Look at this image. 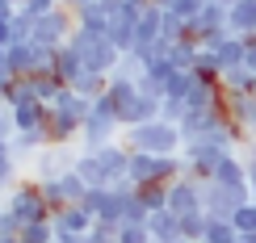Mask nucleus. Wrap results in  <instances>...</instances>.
Returning <instances> with one entry per match:
<instances>
[{"mask_svg":"<svg viewBox=\"0 0 256 243\" xmlns=\"http://www.w3.org/2000/svg\"><path fill=\"white\" fill-rule=\"evenodd\" d=\"M72 34H76V13L68 4L34 17V25H30V42H38V46H63Z\"/></svg>","mask_w":256,"mask_h":243,"instance_id":"4","label":"nucleus"},{"mask_svg":"<svg viewBox=\"0 0 256 243\" xmlns=\"http://www.w3.org/2000/svg\"><path fill=\"white\" fill-rule=\"evenodd\" d=\"M17 71H13V59H8V46H0V84H13Z\"/></svg>","mask_w":256,"mask_h":243,"instance_id":"40","label":"nucleus"},{"mask_svg":"<svg viewBox=\"0 0 256 243\" xmlns=\"http://www.w3.org/2000/svg\"><path fill=\"white\" fill-rule=\"evenodd\" d=\"M8 59H13L17 80H21V76H34V71H38V50H34V42H13V46H8Z\"/></svg>","mask_w":256,"mask_h":243,"instance_id":"20","label":"nucleus"},{"mask_svg":"<svg viewBox=\"0 0 256 243\" xmlns=\"http://www.w3.org/2000/svg\"><path fill=\"white\" fill-rule=\"evenodd\" d=\"M4 210L17 218V227H34V223H50V214L55 210L46 206V197H42L38 181H21L4 193Z\"/></svg>","mask_w":256,"mask_h":243,"instance_id":"3","label":"nucleus"},{"mask_svg":"<svg viewBox=\"0 0 256 243\" xmlns=\"http://www.w3.org/2000/svg\"><path fill=\"white\" fill-rule=\"evenodd\" d=\"M240 243H256V231H252V235H240Z\"/></svg>","mask_w":256,"mask_h":243,"instance_id":"44","label":"nucleus"},{"mask_svg":"<svg viewBox=\"0 0 256 243\" xmlns=\"http://www.w3.org/2000/svg\"><path fill=\"white\" fill-rule=\"evenodd\" d=\"M80 71H84V59L68 46V42H63V46H59V55H55V76H59L63 84H72V80L80 76Z\"/></svg>","mask_w":256,"mask_h":243,"instance_id":"23","label":"nucleus"},{"mask_svg":"<svg viewBox=\"0 0 256 243\" xmlns=\"http://www.w3.org/2000/svg\"><path fill=\"white\" fill-rule=\"evenodd\" d=\"M252 84H256V71H248V67L222 71V92H231V97H252Z\"/></svg>","mask_w":256,"mask_h":243,"instance_id":"21","label":"nucleus"},{"mask_svg":"<svg viewBox=\"0 0 256 243\" xmlns=\"http://www.w3.org/2000/svg\"><path fill=\"white\" fill-rule=\"evenodd\" d=\"M68 88H76V92H80V97H88V101H97V97H101V92H105V88H110V76H97V71H88V67H84V71H80V76H76V80H72V84H68Z\"/></svg>","mask_w":256,"mask_h":243,"instance_id":"24","label":"nucleus"},{"mask_svg":"<svg viewBox=\"0 0 256 243\" xmlns=\"http://www.w3.org/2000/svg\"><path fill=\"white\" fill-rule=\"evenodd\" d=\"M147 231H152L156 243H176L180 239V214H172V210H152Z\"/></svg>","mask_w":256,"mask_h":243,"instance_id":"16","label":"nucleus"},{"mask_svg":"<svg viewBox=\"0 0 256 243\" xmlns=\"http://www.w3.org/2000/svg\"><path fill=\"white\" fill-rule=\"evenodd\" d=\"M122 139V122L118 118H101V113H88L80 126V147L84 151H92V147L101 143H118Z\"/></svg>","mask_w":256,"mask_h":243,"instance_id":"10","label":"nucleus"},{"mask_svg":"<svg viewBox=\"0 0 256 243\" xmlns=\"http://www.w3.org/2000/svg\"><path fill=\"white\" fill-rule=\"evenodd\" d=\"M138 202L147 210H168V185H143L138 189Z\"/></svg>","mask_w":256,"mask_h":243,"instance_id":"32","label":"nucleus"},{"mask_svg":"<svg viewBox=\"0 0 256 243\" xmlns=\"http://www.w3.org/2000/svg\"><path fill=\"white\" fill-rule=\"evenodd\" d=\"M160 38H164V8L147 4L134 25V46H147V42H160Z\"/></svg>","mask_w":256,"mask_h":243,"instance_id":"17","label":"nucleus"},{"mask_svg":"<svg viewBox=\"0 0 256 243\" xmlns=\"http://www.w3.org/2000/svg\"><path fill=\"white\" fill-rule=\"evenodd\" d=\"M202 202H206V214L210 218H231L244 202H252V197H240L236 189H227L218 181H202Z\"/></svg>","mask_w":256,"mask_h":243,"instance_id":"7","label":"nucleus"},{"mask_svg":"<svg viewBox=\"0 0 256 243\" xmlns=\"http://www.w3.org/2000/svg\"><path fill=\"white\" fill-rule=\"evenodd\" d=\"M185 113H189V105H185V101L164 97V105H160V118H164V122H172V126H180V122H185Z\"/></svg>","mask_w":256,"mask_h":243,"instance_id":"35","label":"nucleus"},{"mask_svg":"<svg viewBox=\"0 0 256 243\" xmlns=\"http://www.w3.org/2000/svg\"><path fill=\"white\" fill-rule=\"evenodd\" d=\"M59 4H63V0H26L21 8H26V13H34V17H42V13H50V8H59Z\"/></svg>","mask_w":256,"mask_h":243,"instance_id":"39","label":"nucleus"},{"mask_svg":"<svg viewBox=\"0 0 256 243\" xmlns=\"http://www.w3.org/2000/svg\"><path fill=\"white\" fill-rule=\"evenodd\" d=\"M222 155H227V151H222V147H214V143H206V139H198V143H185V147H180V164H185V176L210 181Z\"/></svg>","mask_w":256,"mask_h":243,"instance_id":"5","label":"nucleus"},{"mask_svg":"<svg viewBox=\"0 0 256 243\" xmlns=\"http://www.w3.org/2000/svg\"><path fill=\"white\" fill-rule=\"evenodd\" d=\"M160 97H147V92H138L134 101H126L122 109H118V122L122 126H138V122H156L160 118Z\"/></svg>","mask_w":256,"mask_h":243,"instance_id":"13","label":"nucleus"},{"mask_svg":"<svg viewBox=\"0 0 256 243\" xmlns=\"http://www.w3.org/2000/svg\"><path fill=\"white\" fill-rule=\"evenodd\" d=\"M176 176H185L180 155H147V151H130L126 181H130L134 189H143V185H172Z\"/></svg>","mask_w":256,"mask_h":243,"instance_id":"2","label":"nucleus"},{"mask_svg":"<svg viewBox=\"0 0 256 243\" xmlns=\"http://www.w3.org/2000/svg\"><path fill=\"white\" fill-rule=\"evenodd\" d=\"M244 67L256 71V38H248V55H244Z\"/></svg>","mask_w":256,"mask_h":243,"instance_id":"42","label":"nucleus"},{"mask_svg":"<svg viewBox=\"0 0 256 243\" xmlns=\"http://www.w3.org/2000/svg\"><path fill=\"white\" fill-rule=\"evenodd\" d=\"M8 109H30V105H42L38 101V92H34V80H30V76H21V80H13V84H8Z\"/></svg>","mask_w":256,"mask_h":243,"instance_id":"22","label":"nucleus"},{"mask_svg":"<svg viewBox=\"0 0 256 243\" xmlns=\"http://www.w3.org/2000/svg\"><path fill=\"white\" fill-rule=\"evenodd\" d=\"M176 243H194V239H176Z\"/></svg>","mask_w":256,"mask_h":243,"instance_id":"49","label":"nucleus"},{"mask_svg":"<svg viewBox=\"0 0 256 243\" xmlns=\"http://www.w3.org/2000/svg\"><path fill=\"white\" fill-rule=\"evenodd\" d=\"M0 46H13V17H0Z\"/></svg>","mask_w":256,"mask_h":243,"instance_id":"41","label":"nucleus"},{"mask_svg":"<svg viewBox=\"0 0 256 243\" xmlns=\"http://www.w3.org/2000/svg\"><path fill=\"white\" fill-rule=\"evenodd\" d=\"M84 67L97 71V76H114V71L122 67V50L114 46L110 38H92L88 50H84Z\"/></svg>","mask_w":256,"mask_h":243,"instance_id":"12","label":"nucleus"},{"mask_svg":"<svg viewBox=\"0 0 256 243\" xmlns=\"http://www.w3.org/2000/svg\"><path fill=\"white\" fill-rule=\"evenodd\" d=\"M231 227H236L240 235H252L256 231V202H244L236 214H231Z\"/></svg>","mask_w":256,"mask_h":243,"instance_id":"34","label":"nucleus"},{"mask_svg":"<svg viewBox=\"0 0 256 243\" xmlns=\"http://www.w3.org/2000/svg\"><path fill=\"white\" fill-rule=\"evenodd\" d=\"M50 223H55V235H88L92 227H97V218H92V210L76 202V206H63L50 214Z\"/></svg>","mask_w":256,"mask_h":243,"instance_id":"11","label":"nucleus"},{"mask_svg":"<svg viewBox=\"0 0 256 243\" xmlns=\"http://www.w3.org/2000/svg\"><path fill=\"white\" fill-rule=\"evenodd\" d=\"M202 4H206V0H172V4H168V8H172L176 17H185V21H194V17L202 13Z\"/></svg>","mask_w":256,"mask_h":243,"instance_id":"37","label":"nucleus"},{"mask_svg":"<svg viewBox=\"0 0 256 243\" xmlns=\"http://www.w3.org/2000/svg\"><path fill=\"white\" fill-rule=\"evenodd\" d=\"M206 231H210V214H206V210H198V214H185V218H180V239L202 243V239H206Z\"/></svg>","mask_w":256,"mask_h":243,"instance_id":"27","label":"nucleus"},{"mask_svg":"<svg viewBox=\"0 0 256 243\" xmlns=\"http://www.w3.org/2000/svg\"><path fill=\"white\" fill-rule=\"evenodd\" d=\"M118 243H156L147 223H118Z\"/></svg>","mask_w":256,"mask_h":243,"instance_id":"33","label":"nucleus"},{"mask_svg":"<svg viewBox=\"0 0 256 243\" xmlns=\"http://www.w3.org/2000/svg\"><path fill=\"white\" fill-rule=\"evenodd\" d=\"M92 113H101V118H118V101H114L110 92H101V97L92 101Z\"/></svg>","mask_w":256,"mask_h":243,"instance_id":"38","label":"nucleus"},{"mask_svg":"<svg viewBox=\"0 0 256 243\" xmlns=\"http://www.w3.org/2000/svg\"><path fill=\"white\" fill-rule=\"evenodd\" d=\"M80 126L76 118H59V113H50V139L55 143H80Z\"/></svg>","mask_w":256,"mask_h":243,"instance_id":"26","label":"nucleus"},{"mask_svg":"<svg viewBox=\"0 0 256 243\" xmlns=\"http://www.w3.org/2000/svg\"><path fill=\"white\" fill-rule=\"evenodd\" d=\"M21 243H55V223H34V227H21L17 231Z\"/></svg>","mask_w":256,"mask_h":243,"instance_id":"31","label":"nucleus"},{"mask_svg":"<svg viewBox=\"0 0 256 243\" xmlns=\"http://www.w3.org/2000/svg\"><path fill=\"white\" fill-rule=\"evenodd\" d=\"M202 243H240V231L231 227V218H210V231Z\"/></svg>","mask_w":256,"mask_h":243,"instance_id":"29","label":"nucleus"},{"mask_svg":"<svg viewBox=\"0 0 256 243\" xmlns=\"http://www.w3.org/2000/svg\"><path fill=\"white\" fill-rule=\"evenodd\" d=\"M227 29L240 38H256V0H236L227 8Z\"/></svg>","mask_w":256,"mask_h":243,"instance_id":"15","label":"nucleus"},{"mask_svg":"<svg viewBox=\"0 0 256 243\" xmlns=\"http://www.w3.org/2000/svg\"><path fill=\"white\" fill-rule=\"evenodd\" d=\"M168 210L180 214V218L206 210V202H202V181H198V176H176V181L168 185Z\"/></svg>","mask_w":256,"mask_h":243,"instance_id":"6","label":"nucleus"},{"mask_svg":"<svg viewBox=\"0 0 256 243\" xmlns=\"http://www.w3.org/2000/svg\"><path fill=\"white\" fill-rule=\"evenodd\" d=\"M84 239L88 243H118V223H97Z\"/></svg>","mask_w":256,"mask_h":243,"instance_id":"36","label":"nucleus"},{"mask_svg":"<svg viewBox=\"0 0 256 243\" xmlns=\"http://www.w3.org/2000/svg\"><path fill=\"white\" fill-rule=\"evenodd\" d=\"M122 147L126 151H147V155H180L185 134H180V126L156 118V122L122 126Z\"/></svg>","mask_w":256,"mask_h":243,"instance_id":"1","label":"nucleus"},{"mask_svg":"<svg viewBox=\"0 0 256 243\" xmlns=\"http://www.w3.org/2000/svg\"><path fill=\"white\" fill-rule=\"evenodd\" d=\"M147 4H156V8H168V4H172V0H147Z\"/></svg>","mask_w":256,"mask_h":243,"instance_id":"43","label":"nucleus"},{"mask_svg":"<svg viewBox=\"0 0 256 243\" xmlns=\"http://www.w3.org/2000/svg\"><path fill=\"white\" fill-rule=\"evenodd\" d=\"M30 80H34V92H38V101H42V105H50L63 88H68V84H63L55 71H38V76H30Z\"/></svg>","mask_w":256,"mask_h":243,"instance_id":"25","label":"nucleus"},{"mask_svg":"<svg viewBox=\"0 0 256 243\" xmlns=\"http://www.w3.org/2000/svg\"><path fill=\"white\" fill-rule=\"evenodd\" d=\"M252 202H256V185H252Z\"/></svg>","mask_w":256,"mask_h":243,"instance_id":"48","label":"nucleus"},{"mask_svg":"<svg viewBox=\"0 0 256 243\" xmlns=\"http://www.w3.org/2000/svg\"><path fill=\"white\" fill-rule=\"evenodd\" d=\"M76 172L84 176V185H88V189H110V185H114L110 172L101 168V160H97L92 151H84V147H80V155H76Z\"/></svg>","mask_w":256,"mask_h":243,"instance_id":"18","label":"nucleus"},{"mask_svg":"<svg viewBox=\"0 0 256 243\" xmlns=\"http://www.w3.org/2000/svg\"><path fill=\"white\" fill-rule=\"evenodd\" d=\"M110 13H105V4H101V0H92V4H84V8H76V25L80 29H88V34H110Z\"/></svg>","mask_w":256,"mask_h":243,"instance_id":"19","label":"nucleus"},{"mask_svg":"<svg viewBox=\"0 0 256 243\" xmlns=\"http://www.w3.org/2000/svg\"><path fill=\"white\" fill-rule=\"evenodd\" d=\"M227 29V4H218V0H206L202 4V13L189 21V42H206V38H214V34H222Z\"/></svg>","mask_w":256,"mask_h":243,"instance_id":"8","label":"nucleus"},{"mask_svg":"<svg viewBox=\"0 0 256 243\" xmlns=\"http://www.w3.org/2000/svg\"><path fill=\"white\" fill-rule=\"evenodd\" d=\"M8 4H26V0H8Z\"/></svg>","mask_w":256,"mask_h":243,"instance_id":"47","label":"nucleus"},{"mask_svg":"<svg viewBox=\"0 0 256 243\" xmlns=\"http://www.w3.org/2000/svg\"><path fill=\"white\" fill-rule=\"evenodd\" d=\"M185 38H189V21L164 8V42H185Z\"/></svg>","mask_w":256,"mask_h":243,"instance_id":"30","label":"nucleus"},{"mask_svg":"<svg viewBox=\"0 0 256 243\" xmlns=\"http://www.w3.org/2000/svg\"><path fill=\"white\" fill-rule=\"evenodd\" d=\"M218 118H227V113H214V109H189V113H185V122H180V134H185V143L206 139V134L218 126Z\"/></svg>","mask_w":256,"mask_h":243,"instance_id":"14","label":"nucleus"},{"mask_svg":"<svg viewBox=\"0 0 256 243\" xmlns=\"http://www.w3.org/2000/svg\"><path fill=\"white\" fill-rule=\"evenodd\" d=\"M0 243H21V239H17V235H4V239H0Z\"/></svg>","mask_w":256,"mask_h":243,"instance_id":"45","label":"nucleus"},{"mask_svg":"<svg viewBox=\"0 0 256 243\" xmlns=\"http://www.w3.org/2000/svg\"><path fill=\"white\" fill-rule=\"evenodd\" d=\"M210 181H218V185H227V189H236L240 197H252V181H248V164H244V155L240 151H227L218 160L214 168V176Z\"/></svg>","mask_w":256,"mask_h":243,"instance_id":"9","label":"nucleus"},{"mask_svg":"<svg viewBox=\"0 0 256 243\" xmlns=\"http://www.w3.org/2000/svg\"><path fill=\"white\" fill-rule=\"evenodd\" d=\"M218 4H227V8H231V4H236V0H218Z\"/></svg>","mask_w":256,"mask_h":243,"instance_id":"46","label":"nucleus"},{"mask_svg":"<svg viewBox=\"0 0 256 243\" xmlns=\"http://www.w3.org/2000/svg\"><path fill=\"white\" fill-rule=\"evenodd\" d=\"M194 71H185V67H176L172 76H168V84H164V97H172V101H185L189 97V88H194Z\"/></svg>","mask_w":256,"mask_h":243,"instance_id":"28","label":"nucleus"}]
</instances>
